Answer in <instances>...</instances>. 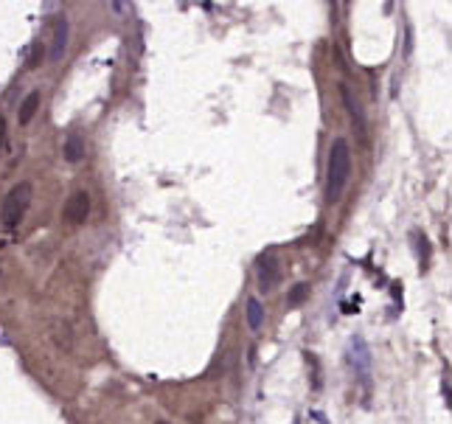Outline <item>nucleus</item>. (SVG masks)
<instances>
[{
	"instance_id": "3",
	"label": "nucleus",
	"mask_w": 452,
	"mask_h": 424,
	"mask_svg": "<svg viewBox=\"0 0 452 424\" xmlns=\"http://www.w3.org/2000/svg\"><path fill=\"white\" fill-rule=\"evenodd\" d=\"M348 360H351L354 371L363 377V379H368V374H371V351H368V343L363 338H351V343H348Z\"/></svg>"
},
{
	"instance_id": "9",
	"label": "nucleus",
	"mask_w": 452,
	"mask_h": 424,
	"mask_svg": "<svg viewBox=\"0 0 452 424\" xmlns=\"http://www.w3.org/2000/svg\"><path fill=\"white\" fill-rule=\"evenodd\" d=\"M245 318H248V326H250L253 331L261 329V323H264V309H261V301H259V298H250V301H248Z\"/></svg>"
},
{
	"instance_id": "5",
	"label": "nucleus",
	"mask_w": 452,
	"mask_h": 424,
	"mask_svg": "<svg viewBox=\"0 0 452 424\" xmlns=\"http://www.w3.org/2000/svg\"><path fill=\"white\" fill-rule=\"evenodd\" d=\"M68 34H71V25H68V17L59 14L56 23H53V40H51V62H62L65 56V48H68Z\"/></svg>"
},
{
	"instance_id": "7",
	"label": "nucleus",
	"mask_w": 452,
	"mask_h": 424,
	"mask_svg": "<svg viewBox=\"0 0 452 424\" xmlns=\"http://www.w3.org/2000/svg\"><path fill=\"white\" fill-rule=\"evenodd\" d=\"M40 102H43V96H40V90H32L25 99H23V104H20V113H17V118H20V124L25 127V124H32L34 121V115H37V110H40Z\"/></svg>"
},
{
	"instance_id": "6",
	"label": "nucleus",
	"mask_w": 452,
	"mask_h": 424,
	"mask_svg": "<svg viewBox=\"0 0 452 424\" xmlns=\"http://www.w3.org/2000/svg\"><path fill=\"white\" fill-rule=\"evenodd\" d=\"M259 281H261V290H273L278 284V264L273 256L259 261Z\"/></svg>"
},
{
	"instance_id": "4",
	"label": "nucleus",
	"mask_w": 452,
	"mask_h": 424,
	"mask_svg": "<svg viewBox=\"0 0 452 424\" xmlns=\"http://www.w3.org/2000/svg\"><path fill=\"white\" fill-rule=\"evenodd\" d=\"M87 214H90V194L79 189V191H73V194L68 197V202H65V220L73 222V225H82V222L87 220Z\"/></svg>"
},
{
	"instance_id": "12",
	"label": "nucleus",
	"mask_w": 452,
	"mask_h": 424,
	"mask_svg": "<svg viewBox=\"0 0 452 424\" xmlns=\"http://www.w3.org/2000/svg\"><path fill=\"white\" fill-rule=\"evenodd\" d=\"M418 253H421V267H425L430 261V248H427V239L418 236Z\"/></svg>"
},
{
	"instance_id": "13",
	"label": "nucleus",
	"mask_w": 452,
	"mask_h": 424,
	"mask_svg": "<svg viewBox=\"0 0 452 424\" xmlns=\"http://www.w3.org/2000/svg\"><path fill=\"white\" fill-rule=\"evenodd\" d=\"M40 59H43V48H40V45H34L32 56H28V68H37V65H40Z\"/></svg>"
},
{
	"instance_id": "14",
	"label": "nucleus",
	"mask_w": 452,
	"mask_h": 424,
	"mask_svg": "<svg viewBox=\"0 0 452 424\" xmlns=\"http://www.w3.org/2000/svg\"><path fill=\"white\" fill-rule=\"evenodd\" d=\"M3 143H6V121L0 115V149H3Z\"/></svg>"
},
{
	"instance_id": "1",
	"label": "nucleus",
	"mask_w": 452,
	"mask_h": 424,
	"mask_svg": "<svg viewBox=\"0 0 452 424\" xmlns=\"http://www.w3.org/2000/svg\"><path fill=\"white\" fill-rule=\"evenodd\" d=\"M351 180V146L346 138H337L329 149L326 161V202H337Z\"/></svg>"
},
{
	"instance_id": "2",
	"label": "nucleus",
	"mask_w": 452,
	"mask_h": 424,
	"mask_svg": "<svg viewBox=\"0 0 452 424\" xmlns=\"http://www.w3.org/2000/svg\"><path fill=\"white\" fill-rule=\"evenodd\" d=\"M32 200H34V186L28 183V180H23V183H17L6 200H3V208H0V220H3V228H17L23 222V217L28 214V208H32Z\"/></svg>"
},
{
	"instance_id": "11",
	"label": "nucleus",
	"mask_w": 452,
	"mask_h": 424,
	"mask_svg": "<svg viewBox=\"0 0 452 424\" xmlns=\"http://www.w3.org/2000/svg\"><path fill=\"white\" fill-rule=\"evenodd\" d=\"M309 295V284H295V290L289 292V304H300Z\"/></svg>"
},
{
	"instance_id": "8",
	"label": "nucleus",
	"mask_w": 452,
	"mask_h": 424,
	"mask_svg": "<svg viewBox=\"0 0 452 424\" xmlns=\"http://www.w3.org/2000/svg\"><path fill=\"white\" fill-rule=\"evenodd\" d=\"M84 158V141L79 135H68L65 141V161L68 163H79Z\"/></svg>"
},
{
	"instance_id": "10",
	"label": "nucleus",
	"mask_w": 452,
	"mask_h": 424,
	"mask_svg": "<svg viewBox=\"0 0 452 424\" xmlns=\"http://www.w3.org/2000/svg\"><path fill=\"white\" fill-rule=\"evenodd\" d=\"M343 102H346V107H348V113H351V118H357V124L363 127L366 124V118H363V110H359V104H357V99H351V93H348V87H343Z\"/></svg>"
},
{
	"instance_id": "15",
	"label": "nucleus",
	"mask_w": 452,
	"mask_h": 424,
	"mask_svg": "<svg viewBox=\"0 0 452 424\" xmlns=\"http://www.w3.org/2000/svg\"><path fill=\"white\" fill-rule=\"evenodd\" d=\"M441 390H444V399H447V405H449V382H447V379L441 382Z\"/></svg>"
}]
</instances>
